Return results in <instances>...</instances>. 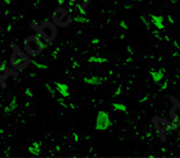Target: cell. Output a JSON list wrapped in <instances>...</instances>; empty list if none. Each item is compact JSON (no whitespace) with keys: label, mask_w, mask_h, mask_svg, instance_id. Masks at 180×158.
Returning <instances> with one entry per match:
<instances>
[{"label":"cell","mask_w":180,"mask_h":158,"mask_svg":"<svg viewBox=\"0 0 180 158\" xmlns=\"http://www.w3.org/2000/svg\"><path fill=\"white\" fill-rule=\"evenodd\" d=\"M11 48V56H10V65L11 67L17 71H21V70L27 68L30 65V57L24 53L15 43L10 44Z\"/></svg>","instance_id":"obj_1"},{"label":"cell","mask_w":180,"mask_h":158,"mask_svg":"<svg viewBox=\"0 0 180 158\" xmlns=\"http://www.w3.org/2000/svg\"><path fill=\"white\" fill-rule=\"evenodd\" d=\"M31 27L37 30L39 36L46 43H52L57 36V27L52 22H43L40 24H37L35 22L31 23Z\"/></svg>","instance_id":"obj_2"},{"label":"cell","mask_w":180,"mask_h":158,"mask_svg":"<svg viewBox=\"0 0 180 158\" xmlns=\"http://www.w3.org/2000/svg\"><path fill=\"white\" fill-rule=\"evenodd\" d=\"M23 48L28 56H38L46 48V42L39 36H30L24 41Z\"/></svg>","instance_id":"obj_3"},{"label":"cell","mask_w":180,"mask_h":158,"mask_svg":"<svg viewBox=\"0 0 180 158\" xmlns=\"http://www.w3.org/2000/svg\"><path fill=\"white\" fill-rule=\"evenodd\" d=\"M71 20H72V18L69 17L68 11L66 10V9L58 8L53 11V22H54L56 25H62V27H64V25H67Z\"/></svg>","instance_id":"obj_4"},{"label":"cell","mask_w":180,"mask_h":158,"mask_svg":"<svg viewBox=\"0 0 180 158\" xmlns=\"http://www.w3.org/2000/svg\"><path fill=\"white\" fill-rule=\"evenodd\" d=\"M111 126V119L110 115L106 111H98L96 116V123H94V128L97 130H107Z\"/></svg>","instance_id":"obj_5"},{"label":"cell","mask_w":180,"mask_h":158,"mask_svg":"<svg viewBox=\"0 0 180 158\" xmlns=\"http://www.w3.org/2000/svg\"><path fill=\"white\" fill-rule=\"evenodd\" d=\"M169 123L170 122H168V120H165L163 118H160V116H155V118L153 119V124H154V126H155L156 132L160 134V137L163 138V140H165V139H164V134L168 132Z\"/></svg>","instance_id":"obj_6"},{"label":"cell","mask_w":180,"mask_h":158,"mask_svg":"<svg viewBox=\"0 0 180 158\" xmlns=\"http://www.w3.org/2000/svg\"><path fill=\"white\" fill-rule=\"evenodd\" d=\"M9 76H18L17 70L9 68L8 66H5L4 62H0V84L3 87H5V81Z\"/></svg>","instance_id":"obj_7"},{"label":"cell","mask_w":180,"mask_h":158,"mask_svg":"<svg viewBox=\"0 0 180 158\" xmlns=\"http://www.w3.org/2000/svg\"><path fill=\"white\" fill-rule=\"evenodd\" d=\"M171 101H174V105L171 106V110H170V118L173 122L180 124V104L175 100V97H171Z\"/></svg>","instance_id":"obj_8"},{"label":"cell","mask_w":180,"mask_h":158,"mask_svg":"<svg viewBox=\"0 0 180 158\" xmlns=\"http://www.w3.org/2000/svg\"><path fill=\"white\" fill-rule=\"evenodd\" d=\"M165 72H166V70L165 68H159V70H154L153 67H151L149 70V74L151 76V78H153L155 82H160V81H163V78L165 77Z\"/></svg>","instance_id":"obj_9"},{"label":"cell","mask_w":180,"mask_h":158,"mask_svg":"<svg viewBox=\"0 0 180 158\" xmlns=\"http://www.w3.org/2000/svg\"><path fill=\"white\" fill-rule=\"evenodd\" d=\"M107 81L106 76H91V77H83V82L87 85H101Z\"/></svg>","instance_id":"obj_10"},{"label":"cell","mask_w":180,"mask_h":158,"mask_svg":"<svg viewBox=\"0 0 180 158\" xmlns=\"http://www.w3.org/2000/svg\"><path fill=\"white\" fill-rule=\"evenodd\" d=\"M150 22L153 23V25L156 28V29L159 30H163L164 28H165V25H164V18L161 15H156V14H153L150 17Z\"/></svg>","instance_id":"obj_11"},{"label":"cell","mask_w":180,"mask_h":158,"mask_svg":"<svg viewBox=\"0 0 180 158\" xmlns=\"http://www.w3.org/2000/svg\"><path fill=\"white\" fill-rule=\"evenodd\" d=\"M56 90L62 97H68L69 96V90H68V86L66 84H62V82H56Z\"/></svg>","instance_id":"obj_12"},{"label":"cell","mask_w":180,"mask_h":158,"mask_svg":"<svg viewBox=\"0 0 180 158\" xmlns=\"http://www.w3.org/2000/svg\"><path fill=\"white\" fill-rule=\"evenodd\" d=\"M28 151H29V153L31 156H38V154L40 153V151H42V143H40V142H34L33 144L29 145Z\"/></svg>","instance_id":"obj_13"},{"label":"cell","mask_w":180,"mask_h":158,"mask_svg":"<svg viewBox=\"0 0 180 158\" xmlns=\"http://www.w3.org/2000/svg\"><path fill=\"white\" fill-rule=\"evenodd\" d=\"M87 61L90 63H98V65H101V63H107L108 62V59L106 58V57H96V56H91L87 58Z\"/></svg>","instance_id":"obj_14"},{"label":"cell","mask_w":180,"mask_h":158,"mask_svg":"<svg viewBox=\"0 0 180 158\" xmlns=\"http://www.w3.org/2000/svg\"><path fill=\"white\" fill-rule=\"evenodd\" d=\"M17 106H18V100H17V97H13L11 101L9 103V105L5 107V113H10V111H13V110L17 109Z\"/></svg>","instance_id":"obj_15"},{"label":"cell","mask_w":180,"mask_h":158,"mask_svg":"<svg viewBox=\"0 0 180 158\" xmlns=\"http://www.w3.org/2000/svg\"><path fill=\"white\" fill-rule=\"evenodd\" d=\"M112 107H113V110H116V111H122V113L127 111V107H126V105H125V104H121V103H113Z\"/></svg>","instance_id":"obj_16"},{"label":"cell","mask_w":180,"mask_h":158,"mask_svg":"<svg viewBox=\"0 0 180 158\" xmlns=\"http://www.w3.org/2000/svg\"><path fill=\"white\" fill-rule=\"evenodd\" d=\"M73 20L76 22V23H80V24L90 23V19L86 18V15H77V17H73Z\"/></svg>","instance_id":"obj_17"},{"label":"cell","mask_w":180,"mask_h":158,"mask_svg":"<svg viewBox=\"0 0 180 158\" xmlns=\"http://www.w3.org/2000/svg\"><path fill=\"white\" fill-rule=\"evenodd\" d=\"M46 88H47V91H48V94H49L50 96L53 97V99H57V94H56V93H57V90H56V88L52 86V85H50V84H46Z\"/></svg>","instance_id":"obj_18"},{"label":"cell","mask_w":180,"mask_h":158,"mask_svg":"<svg viewBox=\"0 0 180 158\" xmlns=\"http://www.w3.org/2000/svg\"><path fill=\"white\" fill-rule=\"evenodd\" d=\"M61 55V48L59 47H54L52 51H50V57H52L53 59H57Z\"/></svg>","instance_id":"obj_19"},{"label":"cell","mask_w":180,"mask_h":158,"mask_svg":"<svg viewBox=\"0 0 180 158\" xmlns=\"http://www.w3.org/2000/svg\"><path fill=\"white\" fill-rule=\"evenodd\" d=\"M30 63L34 66V67H37V68H42V70H47V68H48V66H47V65L38 62V61H35V59H30Z\"/></svg>","instance_id":"obj_20"},{"label":"cell","mask_w":180,"mask_h":158,"mask_svg":"<svg viewBox=\"0 0 180 158\" xmlns=\"http://www.w3.org/2000/svg\"><path fill=\"white\" fill-rule=\"evenodd\" d=\"M140 22L145 25L146 29H149V28H150V23H149V20H147V18L145 17V15H140Z\"/></svg>","instance_id":"obj_21"},{"label":"cell","mask_w":180,"mask_h":158,"mask_svg":"<svg viewBox=\"0 0 180 158\" xmlns=\"http://www.w3.org/2000/svg\"><path fill=\"white\" fill-rule=\"evenodd\" d=\"M178 129H179V124H178V123H175V122L169 123L168 132H170V130H178Z\"/></svg>","instance_id":"obj_22"},{"label":"cell","mask_w":180,"mask_h":158,"mask_svg":"<svg viewBox=\"0 0 180 158\" xmlns=\"http://www.w3.org/2000/svg\"><path fill=\"white\" fill-rule=\"evenodd\" d=\"M168 87H169V81H168V80H164V81H163V84L160 85V91H165V90H168Z\"/></svg>","instance_id":"obj_23"},{"label":"cell","mask_w":180,"mask_h":158,"mask_svg":"<svg viewBox=\"0 0 180 158\" xmlns=\"http://www.w3.org/2000/svg\"><path fill=\"white\" fill-rule=\"evenodd\" d=\"M120 27H121L124 30H126L128 28V25H127V23H126V20H121L120 22Z\"/></svg>","instance_id":"obj_24"},{"label":"cell","mask_w":180,"mask_h":158,"mask_svg":"<svg viewBox=\"0 0 180 158\" xmlns=\"http://www.w3.org/2000/svg\"><path fill=\"white\" fill-rule=\"evenodd\" d=\"M25 95L28 97H33V93L30 91V88H25Z\"/></svg>","instance_id":"obj_25"},{"label":"cell","mask_w":180,"mask_h":158,"mask_svg":"<svg viewBox=\"0 0 180 158\" xmlns=\"http://www.w3.org/2000/svg\"><path fill=\"white\" fill-rule=\"evenodd\" d=\"M147 99H149V95H144V96L140 99V103H146Z\"/></svg>","instance_id":"obj_26"},{"label":"cell","mask_w":180,"mask_h":158,"mask_svg":"<svg viewBox=\"0 0 180 158\" xmlns=\"http://www.w3.org/2000/svg\"><path fill=\"white\" fill-rule=\"evenodd\" d=\"M91 42H92V44H98L101 42V39H100V38H93Z\"/></svg>","instance_id":"obj_27"},{"label":"cell","mask_w":180,"mask_h":158,"mask_svg":"<svg viewBox=\"0 0 180 158\" xmlns=\"http://www.w3.org/2000/svg\"><path fill=\"white\" fill-rule=\"evenodd\" d=\"M72 67H73V68H78V67H80V63H78V62H72Z\"/></svg>","instance_id":"obj_28"},{"label":"cell","mask_w":180,"mask_h":158,"mask_svg":"<svg viewBox=\"0 0 180 158\" xmlns=\"http://www.w3.org/2000/svg\"><path fill=\"white\" fill-rule=\"evenodd\" d=\"M73 140H74V142H78V140H80V138H78V134H77V133H73Z\"/></svg>","instance_id":"obj_29"},{"label":"cell","mask_w":180,"mask_h":158,"mask_svg":"<svg viewBox=\"0 0 180 158\" xmlns=\"http://www.w3.org/2000/svg\"><path fill=\"white\" fill-rule=\"evenodd\" d=\"M168 20H169V23L174 24V18H173V17H171V15H169V17H168Z\"/></svg>","instance_id":"obj_30"},{"label":"cell","mask_w":180,"mask_h":158,"mask_svg":"<svg viewBox=\"0 0 180 158\" xmlns=\"http://www.w3.org/2000/svg\"><path fill=\"white\" fill-rule=\"evenodd\" d=\"M120 94H121V87H117V90L115 91V95H116V96H118Z\"/></svg>","instance_id":"obj_31"},{"label":"cell","mask_w":180,"mask_h":158,"mask_svg":"<svg viewBox=\"0 0 180 158\" xmlns=\"http://www.w3.org/2000/svg\"><path fill=\"white\" fill-rule=\"evenodd\" d=\"M157 30H159V29H157ZM157 30H154V32H153V34H154V36H155V37L160 38V34H159V32H157Z\"/></svg>","instance_id":"obj_32"},{"label":"cell","mask_w":180,"mask_h":158,"mask_svg":"<svg viewBox=\"0 0 180 158\" xmlns=\"http://www.w3.org/2000/svg\"><path fill=\"white\" fill-rule=\"evenodd\" d=\"M64 4V0H58V6H62Z\"/></svg>","instance_id":"obj_33"},{"label":"cell","mask_w":180,"mask_h":158,"mask_svg":"<svg viewBox=\"0 0 180 158\" xmlns=\"http://www.w3.org/2000/svg\"><path fill=\"white\" fill-rule=\"evenodd\" d=\"M173 44H174L176 48H179V43H178V42H175V41H174V42H173Z\"/></svg>","instance_id":"obj_34"},{"label":"cell","mask_w":180,"mask_h":158,"mask_svg":"<svg viewBox=\"0 0 180 158\" xmlns=\"http://www.w3.org/2000/svg\"><path fill=\"white\" fill-rule=\"evenodd\" d=\"M146 138H151V132H147L146 133Z\"/></svg>","instance_id":"obj_35"},{"label":"cell","mask_w":180,"mask_h":158,"mask_svg":"<svg viewBox=\"0 0 180 158\" xmlns=\"http://www.w3.org/2000/svg\"><path fill=\"white\" fill-rule=\"evenodd\" d=\"M56 151L59 152V151H61V147H59V145H57V147H56Z\"/></svg>","instance_id":"obj_36"},{"label":"cell","mask_w":180,"mask_h":158,"mask_svg":"<svg viewBox=\"0 0 180 158\" xmlns=\"http://www.w3.org/2000/svg\"><path fill=\"white\" fill-rule=\"evenodd\" d=\"M132 1H135V3H141L143 0H132Z\"/></svg>","instance_id":"obj_37"}]
</instances>
